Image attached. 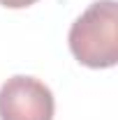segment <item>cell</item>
<instances>
[{"instance_id":"6da1fadb","label":"cell","mask_w":118,"mask_h":120,"mask_svg":"<svg viewBox=\"0 0 118 120\" xmlns=\"http://www.w3.org/2000/svg\"><path fill=\"white\" fill-rule=\"evenodd\" d=\"M70 51L81 65L106 69L118 62L116 0H95L70 28Z\"/></svg>"},{"instance_id":"7a4b0ae2","label":"cell","mask_w":118,"mask_h":120,"mask_svg":"<svg viewBox=\"0 0 118 120\" xmlns=\"http://www.w3.org/2000/svg\"><path fill=\"white\" fill-rule=\"evenodd\" d=\"M56 102L35 76H12L0 86V120H53Z\"/></svg>"},{"instance_id":"3957f363","label":"cell","mask_w":118,"mask_h":120,"mask_svg":"<svg viewBox=\"0 0 118 120\" xmlns=\"http://www.w3.org/2000/svg\"><path fill=\"white\" fill-rule=\"evenodd\" d=\"M37 0H0L2 7H9V9H23V7H30L35 5Z\"/></svg>"}]
</instances>
